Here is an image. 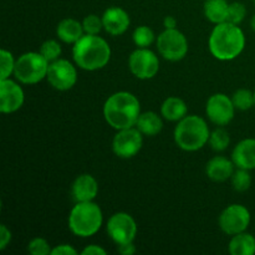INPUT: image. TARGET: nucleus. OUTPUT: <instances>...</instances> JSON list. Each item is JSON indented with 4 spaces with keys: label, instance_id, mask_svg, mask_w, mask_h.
<instances>
[{
    "label": "nucleus",
    "instance_id": "nucleus-16",
    "mask_svg": "<svg viewBox=\"0 0 255 255\" xmlns=\"http://www.w3.org/2000/svg\"><path fill=\"white\" fill-rule=\"evenodd\" d=\"M97 193H99V183L91 174H81L72 183L71 194L76 203L94 201Z\"/></svg>",
    "mask_w": 255,
    "mask_h": 255
},
{
    "label": "nucleus",
    "instance_id": "nucleus-37",
    "mask_svg": "<svg viewBox=\"0 0 255 255\" xmlns=\"http://www.w3.org/2000/svg\"><path fill=\"white\" fill-rule=\"evenodd\" d=\"M163 25L166 29H176L177 20L173 16H166L163 20Z\"/></svg>",
    "mask_w": 255,
    "mask_h": 255
},
{
    "label": "nucleus",
    "instance_id": "nucleus-24",
    "mask_svg": "<svg viewBox=\"0 0 255 255\" xmlns=\"http://www.w3.org/2000/svg\"><path fill=\"white\" fill-rule=\"evenodd\" d=\"M232 101H233L234 107H236L237 110H241V111L251 110L252 107L255 106L254 92H252L251 90L247 89L238 90V91L234 92L233 97H232Z\"/></svg>",
    "mask_w": 255,
    "mask_h": 255
},
{
    "label": "nucleus",
    "instance_id": "nucleus-32",
    "mask_svg": "<svg viewBox=\"0 0 255 255\" xmlns=\"http://www.w3.org/2000/svg\"><path fill=\"white\" fill-rule=\"evenodd\" d=\"M51 251L50 244L44 238H34L27 246V252L32 255H47L51 254Z\"/></svg>",
    "mask_w": 255,
    "mask_h": 255
},
{
    "label": "nucleus",
    "instance_id": "nucleus-30",
    "mask_svg": "<svg viewBox=\"0 0 255 255\" xmlns=\"http://www.w3.org/2000/svg\"><path fill=\"white\" fill-rule=\"evenodd\" d=\"M246 15H247L246 5L242 4V2L234 1L232 2V4H229L227 21L231 22V24L239 25L244 20Z\"/></svg>",
    "mask_w": 255,
    "mask_h": 255
},
{
    "label": "nucleus",
    "instance_id": "nucleus-1",
    "mask_svg": "<svg viewBox=\"0 0 255 255\" xmlns=\"http://www.w3.org/2000/svg\"><path fill=\"white\" fill-rule=\"evenodd\" d=\"M139 115L141 105L131 92H116L111 95L104 105L105 120L117 131L136 126Z\"/></svg>",
    "mask_w": 255,
    "mask_h": 255
},
{
    "label": "nucleus",
    "instance_id": "nucleus-31",
    "mask_svg": "<svg viewBox=\"0 0 255 255\" xmlns=\"http://www.w3.org/2000/svg\"><path fill=\"white\" fill-rule=\"evenodd\" d=\"M82 26H84L85 34L90 35H99L101 29L104 27V22H102V17L97 16L95 14L87 15L82 21Z\"/></svg>",
    "mask_w": 255,
    "mask_h": 255
},
{
    "label": "nucleus",
    "instance_id": "nucleus-33",
    "mask_svg": "<svg viewBox=\"0 0 255 255\" xmlns=\"http://www.w3.org/2000/svg\"><path fill=\"white\" fill-rule=\"evenodd\" d=\"M52 255H76L77 251L72 248L69 244H61V246L55 247L51 251Z\"/></svg>",
    "mask_w": 255,
    "mask_h": 255
},
{
    "label": "nucleus",
    "instance_id": "nucleus-19",
    "mask_svg": "<svg viewBox=\"0 0 255 255\" xmlns=\"http://www.w3.org/2000/svg\"><path fill=\"white\" fill-rule=\"evenodd\" d=\"M84 32L82 22L75 19L61 20L56 27L57 37L66 44H76L84 36Z\"/></svg>",
    "mask_w": 255,
    "mask_h": 255
},
{
    "label": "nucleus",
    "instance_id": "nucleus-22",
    "mask_svg": "<svg viewBox=\"0 0 255 255\" xmlns=\"http://www.w3.org/2000/svg\"><path fill=\"white\" fill-rule=\"evenodd\" d=\"M229 253L232 255H254L255 238L246 232L236 234L229 243Z\"/></svg>",
    "mask_w": 255,
    "mask_h": 255
},
{
    "label": "nucleus",
    "instance_id": "nucleus-11",
    "mask_svg": "<svg viewBox=\"0 0 255 255\" xmlns=\"http://www.w3.org/2000/svg\"><path fill=\"white\" fill-rule=\"evenodd\" d=\"M251 224V213L242 204H232L227 207L219 216V227L228 236L246 232Z\"/></svg>",
    "mask_w": 255,
    "mask_h": 255
},
{
    "label": "nucleus",
    "instance_id": "nucleus-23",
    "mask_svg": "<svg viewBox=\"0 0 255 255\" xmlns=\"http://www.w3.org/2000/svg\"><path fill=\"white\" fill-rule=\"evenodd\" d=\"M229 4L227 0H206L204 2V15L213 24H221L227 21Z\"/></svg>",
    "mask_w": 255,
    "mask_h": 255
},
{
    "label": "nucleus",
    "instance_id": "nucleus-9",
    "mask_svg": "<svg viewBox=\"0 0 255 255\" xmlns=\"http://www.w3.org/2000/svg\"><path fill=\"white\" fill-rule=\"evenodd\" d=\"M46 79L55 90L67 91L76 84L77 71L69 60L57 59L50 62Z\"/></svg>",
    "mask_w": 255,
    "mask_h": 255
},
{
    "label": "nucleus",
    "instance_id": "nucleus-3",
    "mask_svg": "<svg viewBox=\"0 0 255 255\" xmlns=\"http://www.w3.org/2000/svg\"><path fill=\"white\" fill-rule=\"evenodd\" d=\"M72 56L80 69L95 71L109 64L111 49L106 40L99 35L85 34L76 44H74Z\"/></svg>",
    "mask_w": 255,
    "mask_h": 255
},
{
    "label": "nucleus",
    "instance_id": "nucleus-13",
    "mask_svg": "<svg viewBox=\"0 0 255 255\" xmlns=\"http://www.w3.org/2000/svg\"><path fill=\"white\" fill-rule=\"evenodd\" d=\"M233 101L224 94H216L207 101L206 114L208 119L217 126H226L234 117Z\"/></svg>",
    "mask_w": 255,
    "mask_h": 255
},
{
    "label": "nucleus",
    "instance_id": "nucleus-10",
    "mask_svg": "<svg viewBox=\"0 0 255 255\" xmlns=\"http://www.w3.org/2000/svg\"><path fill=\"white\" fill-rule=\"evenodd\" d=\"M107 233L117 246L131 243L136 238L137 224L132 216L120 212L115 213L107 222Z\"/></svg>",
    "mask_w": 255,
    "mask_h": 255
},
{
    "label": "nucleus",
    "instance_id": "nucleus-25",
    "mask_svg": "<svg viewBox=\"0 0 255 255\" xmlns=\"http://www.w3.org/2000/svg\"><path fill=\"white\" fill-rule=\"evenodd\" d=\"M229 143H231V137L224 128L214 129L209 136V144L214 151H224L228 148Z\"/></svg>",
    "mask_w": 255,
    "mask_h": 255
},
{
    "label": "nucleus",
    "instance_id": "nucleus-27",
    "mask_svg": "<svg viewBox=\"0 0 255 255\" xmlns=\"http://www.w3.org/2000/svg\"><path fill=\"white\" fill-rule=\"evenodd\" d=\"M232 184L237 192H246L252 186V176L248 169L238 168L232 176Z\"/></svg>",
    "mask_w": 255,
    "mask_h": 255
},
{
    "label": "nucleus",
    "instance_id": "nucleus-29",
    "mask_svg": "<svg viewBox=\"0 0 255 255\" xmlns=\"http://www.w3.org/2000/svg\"><path fill=\"white\" fill-rule=\"evenodd\" d=\"M40 54L49 62L55 61L61 55V46L56 40H46L40 47Z\"/></svg>",
    "mask_w": 255,
    "mask_h": 255
},
{
    "label": "nucleus",
    "instance_id": "nucleus-14",
    "mask_svg": "<svg viewBox=\"0 0 255 255\" xmlns=\"http://www.w3.org/2000/svg\"><path fill=\"white\" fill-rule=\"evenodd\" d=\"M24 100V90L19 84L10 79L0 80V111L2 114H12L21 109Z\"/></svg>",
    "mask_w": 255,
    "mask_h": 255
},
{
    "label": "nucleus",
    "instance_id": "nucleus-7",
    "mask_svg": "<svg viewBox=\"0 0 255 255\" xmlns=\"http://www.w3.org/2000/svg\"><path fill=\"white\" fill-rule=\"evenodd\" d=\"M157 49L163 59L179 61L188 52V41L179 30L166 29L157 39Z\"/></svg>",
    "mask_w": 255,
    "mask_h": 255
},
{
    "label": "nucleus",
    "instance_id": "nucleus-20",
    "mask_svg": "<svg viewBox=\"0 0 255 255\" xmlns=\"http://www.w3.org/2000/svg\"><path fill=\"white\" fill-rule=\"evenodd\" d=\"M187 105L179 97H168V99L164 100V102L162 104L161 107V114L167 121H181L182 119L187 116Z\"/></svg>",
    "mask_w": 255,
    "mask_h": 255
},
{
    "label": "nucleus",
    "instance_id": "nucleus-15",
    "mask_svg": "<svg viewBox=\"0 0 255 255\" xmlns=\"http://www.w3.org/2000/svg\"><path fill=\"white\" fill-rule=\"evenodd\" d=\"M104 29L114 36L122 35L129 26V15L122 7H109L102 15Z\"/></svg>",
    "mask_w": 255,
    "mask_h": 255
},
{
    "label": "nucleus",
    "instance_id": "nucleus-5",
    "mask_svg": "<svg viewBox=\"0 0 255 255\" xmlns=\"http://www.w3.org/2000/svg\"><path fill=\"white\" fill-rule=\"evenodd\" d=\"M104 221L99 204L91 202H79L69 216V228L75 236L89 238L100 231Z\"/></svg>",
    "mask_w": 255,
    "mask_h": 255
},
{
    "label": "nucleus",
    "instance_id": "nucleus-28",
    "mask_svg": "<svg viewBox=\"0 0 255 255\" xmlns=\"http://www.w3.org/2000/svg\"><path fill=\"white\" fill-rule=\"evenodd\" d=\"M15 62L11 52L4 49L0 51V80L10 79V75L14 74Z\"/></svg>",
    "mask_w": 255,
    "mask_h": 255
},
{
    "label": "nucleus",
    "instance_id": "nucleus-8",
    "mask_svg": "<svg viewBox=\"0 0 255 255\" xmlns=\"http://www.w3.org/2000/svg\"><path fill=\"white\" fill-rule=\"evenodd\" d=\"M128 66L137 79L148 80L158 72L159 60L158 56L147 47H138L129 56Z\"/></svg>",
    "mask_w": 255,
    "mask_h": 255
},
{
    "label": "nucleus",
    "instance_id": "nucleus-26",
    "mask_svg": "<svg viewBox=\"0 0 255 255\" xmlns=\"http://www.w3.org/2000/svg\"><path fill=\"white\" fill-rule=\"evenodd\" d=\"M133 42L138 47H148L154 41V32L151 27L142 25L133 31Z\"/></svg>",
    "mask_w": 255,
    "mask_h": 255
},
{
    "label": "nucleus",
    "instance_id": "nucleus-17",
    "mask_svg": "<svg viewBox=\"0 0 255 255\" xmlns=\"http://www.w3.org/2000/svg\"><path fill=\"white\" fill-rule=\"evenodd\" d=\"M232 161L238 168L255 169V138H246L233 149Z\"/></svg>",
    "mask_w": 255,
    "mask_h": 255
},
{
    "label": "nucleus",
    "instance_id": "nucleus-6",
    "mask_svg": "<svg viewBox=\"0 0 255 255\" xmlns=\"http://www.w3.org/2000/svg\"><path fill=\"white\" fill-rule=\"evenodd\" d=\"M50 62L40 52L22 54L15 62L14 75L21 84H37L47 76Z\"/></svg>",
    "mask_w": 255,
    "mask_h": 255
},
{
    "label": "nucleus",
    "instance_id": "nucleus-2",
    "mask_svg": "<svg viewBox=\"0 0 255 255\" xmlns=\"http://www.w3.org/2000/svg\"><path fill=\"white\" fill-rule=\"evenodd\" d=\"M246 46V36L238 25L228 21L214 26L209 36V50L216 59L229 61L242 54Z\"/></svg>",
    "mask_w": 255,
    "mask_h": 255
},
{
    "label": "nucleus",
    "instance_id": "nucleus-4",
    "mask_svg": "<svg viewBox=\"0 0 255 255\" xmlns=\"http://www.w3.org/2000/svg\"><path fill=\"white\" fill-rule=\"evenodd\" d=\"M209 128L202 117L191 115L178 121L174 129V141L183 151L194 152L209 142Z\"/></svg>",
    "mask_w": 255,
    "mask_h": 255
},
{
    "label": "nucleus",
    "instance_id": "nucleus-21",
    "mask_svg": "<svg viewBox=\"0 0 255 255\" xmlns=\"http://www.w3.org/2000/svg\"><path fill=\"white\" fill-rule=\"evenodd\" d=\"M136 127L141 131L142 134H146V136H156L163 128V122H162V119L156 112L147 111L139 115Z\"/></svg>",
    "mask_w": 255,
    "mask_h": 255
},
{
    "label": "nucleus",
    "instance_id": "nucleus-38",
    "mask_svg": "<svg viewBox=\"0 0 255 255\" xmlns=\"http://www.w3.org/2000/svg\"><path fill=\"white\" fill-rule=\"evenodd\" d=\"M251 25H252V29H253L254 31H255V15H253V17H252Z\"/></svg>",
    "mask_w": 255,
    "mask_h": 255
},
{
    "label": "nucleus",
    "instance_id": "nucleus-12",
    "mask_svg": "<svg viewBox=\"0 0 255 255\" xmlns=\"http://www.w3.org/2000/svg\"><path fill=\"white\" fill-rule=\"evenodd\" d=\"M142 133L138 128L129 127V128L120 129L112 141V149L115 154L120 158H131L136 156L142 148Z\"/></svg>",
    "mask_w": 255,
    "mask_h": 255
},
{
    "label": "nucleus",
    "instance_id": "nucleus-40",
    "mask_svg": "<svg viewBox=\"0 0 255 255\" xmlns=\"http://www.w3.org/2000/svg\"><path fill=\"white\" fill-rule=\"evenodd\" d=\"M254 4H255V0H254Z\"/></svg>",
    "mask_w": 255,
    "mask_h": 255
},
{
    "label": "nucleus",
    "instance_id": "nucleus-34",
    "mask_svg": "<svg viewBox=\"0 0 255 255\" xmlns=\"http://www.w3.org/2000/svg\"><path fill=\"white\" fill-rule=\"evenodd\" d=\"M10 241H11V232L6 228V226H1L0 228V249L4 251Z\"/></svg>",
    "mask_w": 255,
    "mask_h": 255
},
{
    "label": "nucleus",
    "instance_id": "nucleus-18",
    "mask_svg": "<svg viewBox=\"0 0 255 255\" xmlns=\"http://www.w3.org/2000/svg\"><path fill=\"white\" fill-rule=\"evenodd\" d=\"M234 162L229 161L227 157L217 156L213 157L211 161L207 163L206 173L212 181L224 182L227 179L232 178L234 173Z\"/></svg>",
    "mask_w": 255,
    "mask_h": 255
},
{
    "label": "nucleus",
    "instance_id": "nucleus-36",
    "mask_svg": "<svg viewBox=\"0 0 255 255\" xmlns=\"http://www.w3.org/2000/svg\"><path fill=\"white\" fill-rule=\"evenodd\" d=\"M119 252L122 255H132L136 253V247L133 246V242L126 244H121L119 246Z\"/></svg>",
    "mask_w": 255,
    "mask_h": 255
},
{
    "label": "nucleus",
    "instance_id": "nucleus-39",
    "mask_svg": "<svg viewBox=\"0 0 255 255\" xmlns=\"http://www.w3.org/2000/svg\"><path fill=\"white\" fill-rule=\"evenodd\" d=\"M254 97H255V91H254Z\"/></svg>",
    "mask_w": 255,
    "mask_h": 255
},
{
    "label": "nucleus",
    "instance_id": "nucleus-35",
    "mask_svg": "<svg viewBox=\"0 0 255 255\" xmlns=\"http://www.w3.org/2000/svg\"><path fill=\"white\" fill-rule=\"evenodd\" d=\"M81 253L84 255H106V251L104 248H101L100 246L92 244V246L86 247Z\"/></svg>",
    "mask_w": 255,
    "mask_h": 255
}]
</instances>
